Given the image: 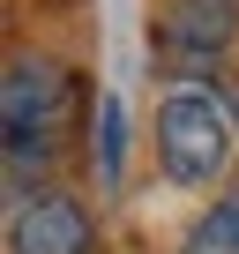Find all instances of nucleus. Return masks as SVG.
Returning a JSON list of instances; mask_svg holds the SVG:
<instances>
[{"label": "nucleus", "instance_id": "obj_1", "mask_svg": "<svg viewBox=\"0 0 239 254\" xmlns=\"http://www.w3.org/2000/svg\"><path fill=\"white\" fill-rule=\"evenodd\" d=\"M157 157H165V172H172L179 187L217 180L224 157H232V120H224V105L202 97V90L165 97V112H157Z\"/></svg>", "mask_w": 239, "mask_h": 254}, {"label": "nucleus", "instance_id": "obj_2", "mask_svg": "<svg viewBox=\"0 0 239 254\" xmlns=\"http://www.w3.org/2000/svg\"><path fill=\"white\" fill-rule=\"evenodd\" d=\"M90 209L75 194H30L15 202V224H8V254H90Z\"/></svg>", "mask_w": 239, "mask_h": 254}, {"label": "nucleus", "instance_id": "obj_3", "mask_svg": "<svg viewBox=\"0 0 239 254\" xmlns=\"http://www.w3.org/2000/svg\"><path fill=\"white\" fill-rule=\"evenodd\" d=\"M60 112V67L45 60H15L0 82V120H8V142H45V127Z\"/></svg>", "mask_w": 239, "mask_h": 254}, {"label": "nucleus", "instance_id": "obj_4", "mask_svg": "<svg viewBox=\"0 0 239 254\" xmlns=\"http://www.w3.org/2000/svg\"><path fill=\"white\" fill-rule=\"evenodd\" d=\"M232 38V0H172L165 15V45L187 60H217V45Z\"/></svg>", "mask_w": 239, "mask_h": 254}, {"label": "nucleus", "instance_id": "obj_5", "mask_svg": "<svg viewBox=\"0 0 239 254\" xmlns=\"http://www.w3.org/2000/svg\"><path fill=\"white\" fill-rule=\"evenodd\" d=\"M179 254H239V187H232V194H224V202L187 232V247H179Z\"/></svg>", "mask_w": 239, "mask_h": 254}, {"label": "nucleus", "instance_id": "obj_6", "mask_svg": "<svg viewBox=\"0 0 239 254\" xmlns=\"http://www.w3.org/2000/svg\"><path fill=\"white\" fill-rule=\"evenodd\" d=\"M97 172H105V187H120V97L97 105Z\"/></svg>", "mask_w": 239, "mask_h": 254}, {"label": "nucleus", "instance_id": "obj_7", "mask_svg": "<svg viewBox=\"0 0 239 254\" xmlns=\"http://www.w3.org/2000/svg\"><path fill=\"white\" fill-rule=\"evenodd\" d=\"M224 97H232V112H239V90H224Z\"/></svg>", "mask_w": 239, "mask_h": 254}]
</instances>
